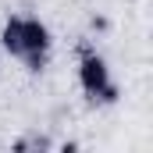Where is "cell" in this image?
<instances>
[{
	"label": "cell",
	"instance_id": "obj_2",
	"mask_svg": "<svg viewBox=\"0 0 153 153\" xmlns=\"http://www.w3.org/2000/svg\"><path fill=\"white\" fill-rule=\"evenodd\" d=\"M50 46H53V36H50L46 22H39L32 14L22 18V61L29 64V71H43L46 68Z\"/></svg>",
	"mask_w": 153,
	"mask_h": 153
},
{
	"label": "cell",
	"instance_id": "obj_1",
	"mask_svg": "<svg viewBox=\"0 0 153 153\" xmlns=\"http://www.w3.org/2000/svg\"><path fill=\"white\" fill-rule=\"evenodd\" d=\"M78 85L93 103H117V85L111 82V68L100 53H93L89 46H82V61H78Z\"/></svg>",
	"mask_w": 153,
	"mask_h": 153
},
{
	"label": "cell",
	"instance_id": "obj_3",
	"mask_svg": "<svg viewBox=\"0 0 153 153\" xmlns=\"http://www.w3.org/2000/svg\"><path fill=\"white\" fill-rule=\"evenodd\" d=\"M0 43L11 57H22V14H11L0 29Z\"/></svg>",
	"mask_w": 153,
	"mask_h": 153
}]
</instances>
